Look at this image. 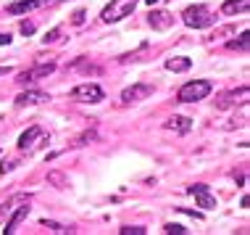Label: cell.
I'll list each match as a JSON object with an SVG mask.
<instances>
[{"label":"cell","mask_w":250,"mask_h":235,"mask_svg":"<svg viewBox=\"0 0 250 235\" xmlns=\"http://www.w3.org/2000/svg\"><path fill=\"white\" fill-rule=\"evenodd\" d=\"M182 22H185L190 29H206V26H211L216 22V16L211 13V8L208 5H190V8H185L182 11Z\"/></svg>","instance_id":"1"},{"label":"cell","mask_w":250,"mask_h":235,"mask_svg":"<svg viewBox=\"0 0 250 235\" xmlns=\"http://www.w3.org/2000/svg\"><path fill=\"white\" fill-rule=\"evenodd\" d=\"M140 0H111V3L103 8V13H100V19H103L105 24H116L121 22V19H126L129 13L137 8Z\"/></svg>","instance_id":"2"},{"label":"cell","mask_w":250,"mask_h":235,"mask_svg":"<svg viewBox=\"0 0 250 235\" xmlns=\"http://www.w3.org/2000/svg\"><path fill=\"white\" fill-rule=\"evenodd\" d=\"M206 95H211V82H206V79L182 85L179 93H177V98L182 100V103H198V100H203Z\"/></svg>","instance_id":"3"},{"label":"cell","mask_w":250,"mask_h":235,"mask_svg":"<svg viewBox=\"0 0 250 235\" xmlns=\"http://www.w3.org/2000/svg\"><path fill=\"white\" fill-rule=\"evenodd\" d=\"M42 145H48V135H45L42 127H37V124H32L29 130L19 138V151H24V153H32V151L42 148Z\"/></svg>","instance_id":"4"},{"label":"cell","mask_w":250,"mask_h":235,"mask_svg":"<svg viewBox=\"0 0 250 235\" xmlns=\"http://www.w3.org/2000/svg\"><path fill=\"white\" fill-rule=\"evenodd\" d=\"M71 98L82 100V103H100L103 100V90L95 85V82H84V85H77L71 90Z\"/></svg>","instance_id":"5"},{"label":"cell","mask_w":250,"mask_h":235,"mask_svg":"<svg viewBox=\"0 0 250 235\" xmlns=\"http://www.w3.org/2000/svg\"><path fill=\"white\" fill-rule=\"evenodd\" d=\"M248 98H250V90L248 87H240V90H229L224 95H219V103L216 106H219V109H229V106H237V103L245 106Z\"/></svg>","instance_id":"6"},{"label":"cell","mask_w":250,"mask_h":235,"mask_svg":"<svg viewBox=\"0 0 250 235\" xmlns=\"http://www.w3.org/2000/svg\"><path fill=\"white\" fill-rule=\"evenodd\" d=\"M190 196L198 201L200 209H216V196H211V190H208L206 185H190Z\"/></svg>","instance_id":"7"},{"label":"cell","mask_w":250,"mask_h":235,"mask_svg":"<svg viewBox=\"0 0 250 235\" xmlns=\"http://www.w3.org/2000/svg\"><path fill=\"white\" fill-rule=\"evenodd\" d=\"M147 95H153V85H132L121 93V100L124 103H137V100H145Z\"/></svg>","instance_id":"8"},{"label":"cell","mask_w":250,"mask_h":235,"mask_svg":"<svg viewBox=\"0 0 250 235\" xmlns=\"http://www.w3.org/2000/svg\"><path fill=\"white\" fill-rule=\"evenodd\" d=\"M53 71H56V66H53V64H40V66H35V69H29V71H21V74L16 77V82L26 85V82H35V79L48 77V74H53Z\"/></svg>","instance_id":"9"},{"label":"cell","mask_w":250,"mask_h":235,"mask_svg":"<svg viewBox=\"0 0 250 235\" xmlns=\"http://www.w3.org/2000/svg\"><path fill=\"white\" fill-rule=\"evenodd\" d=\"M50 95L42 90H26L16 98V106H40V103H48Z\"/></svg>","instance_id":"10"},{"label":"cell","mask_w":250,"mask_h":235,"mask_svg":"<svg viewBox=\"0 0 250 235\" xmlns=\"http://www.w3.org/2000/svg\"><path fill=\"white\" fill-rule=\"evenodd\" d=\"M147 22H150L153 29H158V32H164L168 29V26L174 24V16L168 11H150V16H147Z\"/></svg>","instance_id":"11"},{"label":"cell","mask_w":250,"mask_h":235,"mask_svg":"<svg viewBox=\"0 0 250 235\" xmlns=\"http://www.w3.org/2000/svg\"><path fill=\"white\" fill-rule=\"evenodd\" d=\"M42 8V0H19V3H11L8 5V13H29V11H37Z\"/></svg>","instance_id":"12"},{"label":"cell","mask_w":250,"mask_h":235,"mask_svg":"<svg viewBox=\"0 0 250 235\" xmlns=\"http://www.w3.org/2000/svg\"><path fill=\"white\" fill-rule=\"evenodd\" d=\"M26 214H29V209H26V204H24V206H19V209L11 214V219H8V222L3 225V233H8V235H11V233H16L19 222H21V219H26Z\"/></svg>","instance_id":"13"},{"label":"cell","mask_w":250,"mask_h":235,"mask_svg":"<svg viewBox=\"0 0 250 235\" xmlns=\"http://www.w3.org/2000/svg\"><path fill=\"white\" fill-rule=\"evenodd\" d=\"M166 127H168V130H177L179 135H187V132L192 130V119H187V117H171L166 122Z\"/></svg>","instance_id":"14"},{"label":"cell","mask_w":250,"mask_h":235,"mask_svg":"<svg viewBox=\"0 0 250 235\" xmlns=\"http://www.w3.org/2000/svg\"><path fill=\"white\" fill-rule=\"evenodd\" d=\"M248 8H250V0H227V3L221 5V13L234 16V13H245Z\"/></svg>","instance_id":"15"},{"label":"cell","mask_w":250,"mask_h":235,"mask_svg":"<svg viewBox=\"0 0 250 235\" xmlns=\"http://www.w3.org/2000/svg\"><path fill=\"white\" fill-rule=\"evenodd\" d=\"M192 66L190 58H185V56H174V58H168L166 61V69L168 71H187Z\"/></svg>","instance_id":"16"},{"label":"cell","mask_w":250,"mask_h":235,"mask_svg":"<svg viewBox=\"0 0 250 235\" xmlns=\"http://www.w3.org/2000/svg\"><path fill=\"white\" fill-rule=\"evenodd\" d=\"M48 183L56 185V188H69V177H63L61 172H50L48 174Z\"/></svg>","instance_id":"17"},{"label":"cell","mask_w":250,"mask_h":235,"mask_svg":"<svg viewBox=\"0 0 250 235\" xmlns=\"http://www.w3.org/2000/svg\"><path fill=\"white\" fill-rule=\"evenodd\" d=\"M248 40H250V35H248V32H242L237 43H229V48H240V50H248V45H250Z\"/></svg>","instance_id":"18"},{"label":"cell","mask_w":250,"mask_h":235,"mask_svg":"<svg viewBox=\"0 0 250 235\" xmlns=\"http://www.w3.org/2000/svg\"><path fill=\"white\" fill-rule=\"evenodd\" d=\"M61 35H63V29H61V26H56V29H50L48 35H45V40H42V43H56V40H58Z\"/></svg>","instance_id":"19"},{"label":"cell","mask_w":250,"mask_h":235,"mask_svg":"<svg viewBox=\"0 0 250 235\" xmlns=\"http://www.w3.org/2000/svg\"><path fill=\"white\" fill-rule=\"evenodd\" d=\"M119 233L121 235H145V227H129V225H126V227H121Z\"/></svg>","instance_id":"20"},{"label":"cell","mask_w":250,"mask_h":235,"mask_svg":"<svg viewBox=\"0 0 250 235\" xmlns=\"http://www.w3.org/2000/svg\"><path fill=\"white\" fill-rule=\"evenodd\" d=\"M164 230L168 233V235H185L187 230H185V227H182V225H171V222H168L166 227H164Z\"/></svg>","instance_id":"21"},{"label":"cell","mask_w":250,"mask_h":235,"mask_svg":"<svg viewBox=\"0 0 250 235\" xmlns=\"http://www.w3.org/2000/svg\"><path fill=\"white\" fill-rule=\"evenodd\" d=\"M21 35H24V37L35 35V24H32V22H24V24H21Z\"/></svg>","instance_id":"22"},{"label":"cell","mask_w":250,"mask_h":235,"mask_svg":"<svg viewBox=\"0 0 250 235\" xmlns=\"http://www.w3.org/2000/svg\"><path fill=\"white\" fill-rule=\"evenodd\" d=\"M232 32H234V26H224V29H219V32H216V35L211 37V40H221V37H227V35H232Z\"/></svg>","instance_id":"23"},{"label":"cell","mask_w":250,"mask_h":235,"mask_svg":"<svg viewBox=\"0 0 250 235\" xmlns=\"http://www.w3.org/2000/svg\"><path fill=\"white\" fill-rule=\"evenodd\" d=\"M71 22H74V24H77V26H82V24H84V11H82V8H79L77 13H74V19H71Z\"/></svg>","instance_id":"24"},{"label":"cell","mask_w":250,"mask_h":235,"mask_svg":"<svg viewBox=\"0 0 250 235\" xmlns=\"http://www.w3.org/2000/svg\"><path fill=\"white\" fill-rule=\"evenodd\" d=\"M8 212H11V204H0V225H3V219L8 217Z\"/></svg>","instance_id":"25"},{"label":"cell","mask_w":250,"mask_h":235,"mask_svg":"<svg viewBox=\"0 0 250 235\" xmlns=\"http://www.w3.org/2000/svg\"><path fill=\"white\" fill-rule=\"evenodd\" d=\"M90 140H95V132H84V135L77 140V145H82V143H90Z\"/></svg>","instance_id":"26"},{"label":"cell","mask_w":250,"mask_h":235,"mask_svg":"<svg viewBox=\"0 0 250 235\" xmlns=\"http://www.w3.org/2000/svg\"><path fill=\"white\" fill-rule=\"evenodd\" d=\"M13 166H16V161H8V164H5V161H3V164H0V174H5V172H11V169H13Z\"/></svg>","instance_id":"27"},{"label":"cell","mask_w":250,"mask_h":235,"mask_svg":"<svg viewBox=\"0 0 250 235\" xmlns=\"http://www.w3.org/2000/svg\"><path fill=\"white\" fill-rule=\"evenodd\" d=\"M11 43V35H0V45H8Z\"/></svg>","instance_id":"28"},{"label":"cell","mask_w":250,"mask_h":235,"mask_svg":"<svg viewBox=\"0 0 250 235\" xmlns=\"http://www.w3.org/2000/svg\"><path fill=\"white\" fill-rule=\"evenodd\" d=\"M8 71H11L8 66H0V77H5V74H8Z\"/></svg>","instance_id":"29"},{"label":"cell","mask_w":250,"mask_h":235,"mask_svg":"<svg viewBox=\"0 0 250 235\" xmlns=\"http://www.w3.org/2000/svg\"><path fill=\"white\" fill-rule=\"evenodd\" d=\"M58 0H42V5H56Z\"/></svg>","instance_id":"30"},{"label":"cell","mask_w":250,"mask_h":235,"mask_svg":"<svg viewBox=\"0 0 250 235\" xmlns=\"http://www.w3.org/2000/svg\"><path fill=\"white\" fill-rule=\"evenodd\" d=\"M145 3H147V5H155V3H161V0H145Z\"/></svg>","instance_id":"31"}]
</instances>
